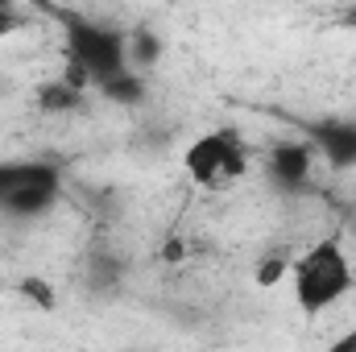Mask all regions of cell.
<instances>
[{"label": "cell", "instance_id": "obj_1", "mask_svg": "<svg viewBox=\"0 0 356 352\" xmlns=\"http://www.w3.org/2000/svg\"><path fill=\"white\" fill-rule=\"evenodd\" d=\"M63 21V58H67V71L63 79L71 88H104L112 79H120L129 67V38L112 25H99L91 17L79 13H54Z\"/></svg>", "mask_w": 356, "mask_h": 352}, {"label": "cell", "instance_id": "obj_2", "mask_svg": "<svg viewBox=\"0 0 356 352\" xmlns=\"http://www.w3.org/2000/svg\"><path fill=\"white\" fill-rule=\"evenodd\" d=\"M290 286H294V303L302 315H327L336 303H344L356 286V265L353 253L344 245L340 232L319 237L315 245H307L294 262H290Z\"/></svg>", "mask_w": 356, "mask_h": 352}, {"label": "cell", "instance_id": "obj_3", "mask_svg": "<svg viewBox=\"0 0 356 352\" xmlns=\"http://www.w3.org/2000/svg\"><path fill=\"white\" fill-rule=\"evenodd\" d=\"M253 154L236 129H207L186 141L182 150V170L199 191H228L249 175Z\"/></svg>", "mask_w": 356, "mask_h": 352}, {"label": "cell", "instance_id": "obj_4", "mask_svg": "<svg viewBox=\"0 0 356 352\" xmlns=\"http://www.w3.org/2000/svg\"><path fill=\"white\" fill-rule=\"evenodd\" d=\"M63 195V170L38 158L0 162V216L8 220H38Z\"/></svg>", "mask_w": 356, "mask_h": 352}, {"label": "cell", "instance_id": "obj_5", "mask_svg": "<svg viewBox=\"0 0 356 352\" xmlns=\"http://www.w3.org/2000/svg\"><path fill=\"white\" fill-rule=\"evenodd\" d=\"M307 145L332 170H353L356 166V120H348V116H327V120L307 125Z\"/></svg>", "mask_w": 356, "mask_h": 352}, {"label": "cell", "instance_id": "obj_6", "mask_svg": "<svg viewBox=\"0 0 356 352\" xmlns=\"http://www.w3.org/2000/svg\"><path fill=\"white\" fill-rule=\"evenodd\" d=\"M311 170H315V150L307 141H277L266 154V178L277 191H290V195L307 191Z\"/></svg>", "mask_w": 356, "mask_h": 352}, {"label": "cell", "instance_id": "obj_7", "mask_svg": "<svg viewBox=\"0 0 356 352\" xmlns=\"http://www.w3.org/2000/svg\"><path fill=\"white\" fill-rule=\"evenodd\" d=\"M38 104H42V112H50V116H58V112H75V108L83 104V91L71 88V83L58 75V79H50L46 88L38 91Z\"/></svg>", "mask_w": 356, "mask_h": 352}, {"label": "cell", "instance_id": "obj_8", "mask_svg": "<svg viewBox=\"0 0 356 352\" xmlns=\"http://www.w3.org/2000/svg\"><path fill=\"white\" fill-rule=\"evenodd\" d=\"M99 91H104L108 99H116V104H137V99L145 95V83H141V75H137V71H124L120 79L104 83Z\"/></svg>", "mask_w": 356, "mask_h": 352}, {"label": "cell", "instance_id": "obj_9", "mask_svg": "<svg viewBox=\"0 0 356 352\" xmlns=\"http://www.w3.org/2000/svg\"><path fill=\"white\" fill-rule=\"evenodd\" d=\"M290 262H294V257H286V253H269V257H261V262H257V273H253L257 286H273V282H282V278L290 273Z\"/></svg>", "mask_w": 356, "mask_h": 352}, {"label": "cell", "instance_id": "obj_10", "mask_svg": "<svg viewBox=\"0 0 356 352\" xmlns=\"http://www.w3.org/2000/svg\"><path fill=\"white\" fill-rule=\"evenodd\" d=\"M21 294H25L33 307H46V311H54V303H58V298H54V286L42 282V278H25V282H21Z\"/></svg>", "mask_w": 356, "mask_h": 352}, {"label": "cell", "instance_id": "obj_11", "mask_svg": "<svg viewBox=\"0 0 356 352\" xmlns=\"http://www.w3.org/2000/svg\"><path fill=\"white\" fill-rule=\"evenodd\" d=\"M21 21H25V13H21L17 4H8V0H0V38H8V33H17V29H21Z\"/></svg>", "mask_w": 356, "mask_h": 352}, {"label": "cell", "instance_id": "obj_12", "mask_svg": "<svg viewBox=\"0 0 356 352\" xmlns=\"http://www.w3.org/2000/svg\"><path fill=\"white\" fill-rule=\"evenodd\" d=\"M323 352H356V328H348L344 336H336V340H332Z\"/></svg>", "mask_w": 356, "mask_h": 352}, {"label": "cell", "instance_id": "obj_13", "mask_svg": "<svg viewBox=\"0 0 356 352\" xmlns=\"http://www.w3.org/2000/svg\"><path fill=\"white\" fill-rule=\"evenodd\" d=\"M344 21H356V13H344Z\"/></svg>", "mask_w": 356, "mask_h": 352}]
</instances>
